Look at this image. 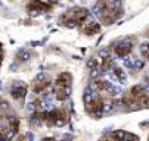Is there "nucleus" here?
<instances>
[{"label":"nucleus","instance_id":"nucleus-1","mask_svg":"<svg viewBox=\"0 0 149 141\" xmlns=\"http://www.w3.org/2000/svg\"><path fill=\"white\" fill-rule=\"evenodd\" d=\"M95 13L103 25H111L123 13L120 0H99L95 5Z\"/></svg>","mask_w":149,"mask_h":141},{"label":"nucleus","instance_id":"nucleus-2","mask_svg":"<svg viewBox=\"0 0 149 141\" xmlns=\"http://www.w3.org/2000/svg\"><path fill=\"white\" fill-rule=\"evenodd\" d=\"M123 105L127 109H143L149 107V94L143 90V87L136 85L123 97Z\"/></svg>","mask_w":149,"mask_h":141},{"label":"nucleus","instance_id":"nucleus-3","mask_svg":"<svg viewBox=\"0 0 149 141\" xmlns=\"http://www.w3.org/2000/svg\"><path fill=\"white\" fill-rule=\"evenodd\" d=\"M89 10L83 8H72L59 18V24L65 27H84L89 22Z\"/></svg>","mask_w":149,"mask_h":141},{"label":"nucleus","instance_id":"nucleus-4","mask_svg":"<svg viewBox=\"0 0 149 141\" xmlns=\"http://www.w3.org/2000/svg\"><path fill=\"white\" fill-rule=\"evenodd\" d=\"M71 83H72V78L68 72H63L56 78V81L52 85V90H53L56 100L63 102L65 98H68V96L71 93Z\"/></svg>","mask_w":149,"mask_h":141},{"label":"nucleus","instance_id":"nucleus-5","mask_svg":"<svg viewBox=\"0 0 149 141\" xmlns=\"http://www.w3.org/2000/svg\"><path fill=\"white\" fill-rule=\"evenodd\" d=\"M50 9H52V5H49V2H45V0H30V3L27 5V10L31 16L47 12Z\"/></svg>","mask_w":149,"mask_h":141},{"label":"nucleus","instance_id":"nucleus-6","mask_svg":"<svg viewBox=\"0 0 149 141\" xmlns=\"http://www.w3.org/2000/svg\"><path fill=\"white\" fill-rule=\"evenodd\" d=\"M50 84H52V81H50V78L47 75H38L31 84V91L36 93V94L45 93L50 87Z\"/></svg>","mask_w":149,"mask_h":141},{"label":"nucleus","instance_id":"nucleus-7","mask_svg":"<svg viewBox=\"0 0 149 141\" xmlns=\"http://www.w3.org/2000/svg\"><path fill=\"white\" fill-rule=\"evenodd\" d=\"M133 41H134L133 38H132V40L129 38V40H124V41L118 43V44L114 47L115 54L120 56V57H125L127 54H129V53L133 50Z\"/></svg>","mask_w":149,"mask_h":141},{"label":"nucleus","instance_id":"nucleus-8","mask_svg":"<svg viewBox=\"0 0 149 141\" xmlns=\"http://www.w3.org/2000/svg\"><path fill=\"white\" fill-rule=\"evenodd\" d=\"M10 94H12V97L16 100V102L22 103L25 96H27V85L22 84V83H15L12 90H10Z\"/></svg>","mask_w":149,"mask_h":141},{"label":"nucleus","instance_id":"nucleus-9","mask_svg":"<svg viewBox=\"0 0 149 141\" xmlns=\"http://www.w3.org/2000/svg\"><path fill=\"white\" fill-rule=\"evenodd\" d=\"M99 31H100V25L96 24V22H87L86 25L83 27V32L87 34V35H93V34H96Z\"/></svg>","mask_w":149,"mask_h":141},{"label":"nucleus","instance_id":"nucleus-10","mask_svg":"<svg viewBox=\"0 0 149 141\" xmlns=\"http://www.w3.org/2000/svg\"><path fill=\"white\" fill-rule=\"evenodd\" d=\"M105 138H133V140H137V137L136 135H133V134H129V132H123V131H120V132H112V134H109V135H105Z\"/></svg>","mask_w":149,"mask_h":141},{"label":"nucleus","instance_id":"nucleus-11","mask_svg":"<svg viewBox=\"0 0 149 141\" xmlns=\"http://www.w3.org/2000/svg\"><path fill=\"white\" fill-rule=\"evenodd\" d=\"M142 56L145 59H149V44H143L142 46Z\"/></svg>","mask_w":149,"mask_h":141},{"label":"nucleus","instance_id":"nucleus-12","mask_svg":"<svg viewBox=\"0 0 149 141\" xmlns=\"http://www.w3.org/2000/svg\"><path fill=\"white\" fill-rule=\"evenodd\" d=\"M2 57H3V50H2V44H0V65H2Z\"/></svg>","mask_w":149,"mask_h":141}]
</instances>
